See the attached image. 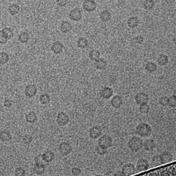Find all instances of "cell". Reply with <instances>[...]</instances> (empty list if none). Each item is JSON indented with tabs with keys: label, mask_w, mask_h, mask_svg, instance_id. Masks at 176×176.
I'll return each instance as SVG.
<instances>
[{
	"label": "cell",
	"mask_w": 176,
	"mask_h": 176,
	"mask_svg": "<svg viewBox=\"0 0 176 176\" xmlns=\"http://www.w3.org/2000/svg\"><path fill=\"white\" fill-rule=\"evenodd\" d=\"M135 133L142 137H148L152 132V128L146 123H141L135 128Z\"/></svg>",
	"instance_id": "obj_1"
},
{
	"label": "cell",
	"mask_w": 176,
	"mask_h": 176,
	"mask_svg": "<svg viewBox=\"0 0 176 176\" xmlns=\"http://www.w3.org/2000/svg\"><path fill=\"white\" fill-rule=\"evenodd\" d=\"M128 146V148L132 152H136L142 148L143 141L141 137L134 136L129 139Z\"/></svg>",
	"instance_id": "obj_2"
},
{
	"label": "cell",
	"mask_w": 176,
	"mask_h": 176,
	"mask_svg": "<svg viewBox=\"0 0 176 176\" xmlns=\"http://www.w3.org/2000/svg\"><path fill=\"white\" fill-rule=\"evenodd\" d=\"M113 144V139L108 135H104L99 138L98 139V145L104 147L105 148H108L111 147Z\"/></svg>",
	"instance_id": "obj_3"
},
{
	"label": "cell",
	"mask_w": 176,
	"mask_h": 176,
	"mask_svg": "<svg viewBox=\"0 0 176 176\" xmlns=\"http://www.w3.org/2000/svg\"><path fill=\"white\" fill-rule=\"evenodd\" d=\"M58 150L63 156H67L72 152V147L69 143L63 142L60 144L58 146Z\"/></svg>",
	"instance_id": "obj_4"
},
{
	"label": "cell",
	"mask_w": 176,
	"mask_h": 176,
	"mask_svg": "<svg viewBox=\"0 0 176 176\" xmlns=\"http://www.w3.org/2000/svg\"><path fill=\"white\" fill-rule=\"evenodd\" d=\"M70 121V118L66 113L61 111L57 116V123L58 126L63 127L66 126Z\"/></svg>",
	"instance_id": "obj_5"
},
{
	"label": "cell",
	"mask_w": 176,
	"mask_h": 176,
	"mask_svg": "<svg viewBox=\"0 0 176 176\" xmlns=\"http://www.w3.org/2000/svg\"><path fill=\"white\" fill-rule=\"evenodd\" d=\"M150 165L149 162L145 158L139 159L136 165V172H142L146 171L149 168Z\"/></svg>",
	"instance_id": "obj_6"
},
{
	"label": "cell",
	"mask_w": 176,
	"mask_h": 176,
	"mask_svg": "<svg viewBox=\"0 0 176 176\" xmlns=\"http://www.w3.org/2000/svg\"><path fill=\"white\" fill-rule=\"evenodd\" d=\"M121 173L123 176H130L136 173L135 166L132 163L125 164L123 166Z\"/></svg>",
	"instance_id": "obj_7"
},
{
	"label": "cell",
	"mask_w": 176,
	"mask_h": 176,
	"mask_svg": "<svg viewBox=\"0 0 176 176\" xmlns=\"http://www.w3.org/2000/svg\"><path fill=\"white\" fill-rule=\"evenodd\" d=\"M134 99L138 105H141L143 104H147L149 100V98L147 94L145 92H140L137 93L135 96Z\"/></svg>",
	"instance_id": "obj_8"
},
{
	"label": "cell",
	"mask_w": 176,
	"mask_h": 176,
	"mask_svg": "<svg viewBox=\"0 0 176 176\" xmlns=\"http://www.w3.org/2000/svg\"><path fill=\"white\" fill-rule=\"evenodd\" d=\"M97 6V4L94 0H85L83 3V8L88 13L95 11Z\"/></svg>",
	"instance_id": "obj_9"
},
{
	"label": "cell",
	"mask_w": 176,
	"mask_h": 176,
	"mask_svg": "<svg viewBox=\"0 0 176 176\" xmlns=\"http://www.w3.org/2000/svg\"><path fill=\"white\" fill-rule=\"evenodd\" d=\"M25 95L28 98H32L37 93V88L34 84H29L26 86L24 89Z\"/></svg>",
	"instance_id": "obj_10"
},
{
	"label": "cell",
	"mask_w": 176,
	"mask_h": 176,
	"mask_svg": "<svg viewBox=\"0 0 176 176\" xmlns=\"http://www.w3.org/2000/svg\"><path fill=\"white\" fill-rule=\"evenodd\" d=\"M102 134V128L98 126L92 127L89 129V136L92 139H98Z\"/></svg>",
	"instance_id": "obj_11"
},
{
	"label": "cell",
	"mask_w": 176,
	"mask_h": 176,
	"mask_svg": "<svg viewBox=\"0 0 176 176\" xmlns=\"http://www.w3.org/2000/svg\"><path fill=\"white\" fill-rule=\"evenodd\" d=\"M69 17L70 19L73 21L78 22L82 19V14L80 9L75 8L71 10L69 14Z\"/></svg>",
	"instance_id": "obj_12"
},
{
	"label": "cell",
	"mask_w": 176,
	"mask_h": 176,
	"mask_svg": "<svg viewBox=\"0 0 176 176\" xmlns=\"http://www.w3.org/2000/svg\"><path fill=\"white\" fill-rule=\"evenodd\" d=\"M100 95L102 98L109 99L113 96L114 94L113 89L110 87H104L100 91Z\"/></svg>",
	"instance_id": "obj_13"
},
{
	"label": "cell",
	"mask_w": 176,
	"mask_h": 176,
	"mask_svg": "<svg viewBox=\"0 0 176 176\" xmlns=\"http://www.w3.org/2000/svg\"><path fill=\"white\" fill-rule=\"evenodd\" d=\"M64 48V46L63 44L60 41H57L52 44L51 47V50L53 53L58 55L63 52Z\"/></svg>",
	"instance_id": "obj_14"
},
{
	"label": "cell",
	"mask_w": 176,
	"mask_h": 176,
	"mask_svg": "<svg viewBox=\"0 0 176 176\" xmlns=\"http://www.w3.org/2000/svg\"><path fill=\"white\" fill-rule=\"evenodd\" d=\"M111 104L113 108L118 109L121 107L123 104V98L119 95H115L111 100Z\"/></svg>",
	"instance_id": "obj_15"
},
{
	"label": "cell",
	"mask_w": 176,
	"mask_h": 176,
	"mask_svg": "<svg viewBox=\"0 0 176 176\" xmlns=\"http://www.w3.org/2000/svg\"><path fill=\"white\" fill-rule=\"evenodd\" d=\"M143 147L147 151H152L155 148L156 144L154 139H147L143 142Z\"/></svg>",
	"instance_id": "obj_16"
},
{
	"label": "cell",
	"mask_w": 176,
	"mask_h": 176,
	"mask_svg": "<svg viewBox=\"0 0 176 176\" xmlns=\"http://www.w3.org/2000/svg\"><path fill=\"white\" fill-rule=\"evenodd\" d=\"M160 158L162 164H164L171 162L173 159V155L170 152L167 151L163 152L160 154Z\"/></svg>",
	"instance_id": "obj_17"
},
{
	"label": "cell",
	"mask_w": 176,
	"mask_h": 176,
	"mask_svg": "<svg viewBox=\"0 0 176 176\" xmlns=\"http://www.w3.org/2000/svg\"><path fill=\"white\" fill-rule=\"evenodd\" d=\"M72 29V25L69 21H63L60 25L61 31L64 34H66L67 33L70 32Z\"/></svg>",
	"instance_id": "obj_18"
},
{
	"label": "cell",
	"mask_w": 176,
	"mask_h": 176,
	"mask_svg": "<svg viewBox=\"0 0 176 176\" xmlns=\"http://www.w3.org/2000/svg\"><path fill=\"white\" fill-rule=\"evenodd\" d=\"M95 66L96 69L99 70H104L107 66V62L104 58H99L96 60L95 63Z\"/></svg>",
	"instance_id": "obj_19"
},
{
	"label": "cell",
	"mask_w": 176,
	"mask_h": 176,
	"mask_svg": "<svg viewBox=\"0 0 176 176\" xmlns=\"http://www.w3.org/2000/svg\"><path fill=\"white\" fill-rule=\"evenodd\" d=\"M99 18L103 22H108L111 19V14L108 10H104L99 14Z\"/></svg>",
	"instance_id": "obj_20"
},
{
	"label": "cell",
	"mask_w": 176,
	"mask_h": 176,
	"mask_svg": "<svg viewBox=\"0 0 176 176\" xmlns=\"http://www.w3.org/2000/svg\"><path fill=\"white\" fill-rule=\"evenodd\" d=\"M12 139V135L10 132L3 130L0 132V140L3 142H8Z\"/></svg>",
	"instance_id": "obj_21"
},
{
	"label": "cell",
	"mask_w": 176,
	"mask_h": 176,
	"mask_svg": "<svg viewBox=\"0 0 176 176\" xmlns=\"http://www.w3.org/2000/svg\"><path fill=\"white\" fill-rule=\"evenodd\" d=\"M25 121L27 123L33 124L38 120L37 114L34 111H30L25 115Z\"/></svg>",
	"instance_id": "obj_22"
},
{
	"label": "cell",
	"mask_w": 176,
	"mask_h": 176,
	"mask_svg": "<svg viewBox=\"0 0 176 176\" xmlns=\"http://www.w3.org/2000/svg\"><path fill=\"white\" fill-rule=\"evenodd\" d=\"M139 20L136 17H132L128 19L127 20V25L130 28L134 29L139 25Z\"/></svg>",
	"instance_id": "obj_23"
},
{
	"label": "cell",
	"mask_w": 176,
	"mask_h": 176,
	"mask_svg": "<svg viewBox=\"0 0 176 176\" xmlns=\"http://www.w3.org/2000/svg\"><path fill=\"white\" fill-rule=\"evenodd\" d=\"M168 61H169L168 57L164 54H160L157 58L158 64L161 66H166L168 64Z\"/></svg>",
	"instance_id": "obj_24"
},
{
	"label": "cell",
	"mask_w": 176,
	"mask_h": 176,
	"mask_svg": "<svg viewBox=\"0 0 176 176\" xmlns=\"http://www.w3.org/2000/svg\"><path fill=\"white\" fill-rule=\"evenodd\" d=\"M20 7L17 4H12L8 7V12L12 16L17 15L20 12Z\"/></svg>",
	"instance_id": "obj_25"
},
{
	"label": "cell",
	"mask_w": 176,
	"mask_h": 176,
	"mask_svg": "<svg viewBox=\"0 0 176 176\" xmlns=\"http://www.w3.org/2000/svg\"><path fill=\"white\" fill-rule=\"evenodd\" d=\"M42 157L44 158V160L47 163L52 162L54 159L55 154L51 150H48L45 151L44 154H42Z\"/></svg>",
	"instance_id": "obj_26"
},
{
	"label": "cell",
	"mask_w": 176,
	"mask_h": 176,
	"mask_svg": "<svg viewBox=\"0 0 176 176\" xmlns=\"http://www.w3.org/2000/svg\"><path fill=\"white\" fill-rule=\"evenodd\" d=\"M30 38L29 35L26 32H22L18 36V40L22 44H26L29 41Z\"/></svg>",
	"instance_id": "obj_27"
},
{
	"label": "cell",
	"mask_w": 176,
	"mask_h": 176,
	"mask_svg": "<svg viewBox=\"0 0 176 176\" xmlns=\"http://www.w3.org/2000/svg\"><path fill=\"white\" fill-rule=\"evenodd\" d=\"M100 55H101V54H100L99 51L94 49V50H92L89 51V53H88V57L91 61H96V60L100 58Z\"/></svg>",
	"instance_id": "obj_28"
},
{
	"label": "cell",
	"mask_w": 176,
	"mask_h": 176,
	"mask_svg": "<svg viewBox=\"0 0 176 176\" xmlns=\"http://www.w3.org/2000/svg\"><path fill=\"white\" fill-rule=\"evenodd\" d=\"M88 41L84 37H80L77 41V46L81 49H85L88 45Z\"/></svg>",
	"instance_id": "obj_29"
},
{
	"label": "cell",
	"mask_w": 176,
	"mask_h": 176,
	"mask_svg": "<svg viewBox=\"0 0 176 176\" xmlns=\"http://www.w3.org/2000/svg\"><path fill=\"white\" fill-rule=\"evenodd\" d=\"M39 101L42 105H47L51 101V98L49 94L44 93L39 96Z\"/></svg>",
	"instance_id": "obj_30"
},
{
	"label": "cell",
	"mask_w": 176,
	"mask_h": 176,
	"mask_svg": "<svg viewBox=\"0 0 176 176\" xmlns=\"http://www.w3.org/2000/svg\"><path fill=\"white\" fill-rule=\"evenodd\" d=\"M10 56L5 52H0V65H4L8 63Z\"/></svg>",
	"instance_id": "obj_31"
},
{
	"label": "cell",
	"mask_w": 176,
	"mask_h": 176,
	"mask_svg": "<svg viewBox=\"0 0 176 176\" xmlns=\"http://www.w3.org/2000/svg\"><path fill=\"white\" fill-rule=\"evenodd\" d=\"M145 70L149 73H153L157 71V66L152 61H149L146 64L145 67Z\"/></svg>",
	"instance_id": "obj_32"
},
{
	"label": "cell",
	"mask_w": 176,
	"mask_h": 176,
	"mask_svg": "<svg viewBox=\"0 0 176 176\" xmlns=\"http://www.w3.org/2000/svg\"><path fill=\"white\" fill-rule=\"evenodd\" d=\"M155 3L154 0H145L143 3V7L145 10H150L154 8Z\"/></svg>",
	"instance_id": "obj_33"
},
{
	"label": "cell",
	"mask_w": 176,
	"mask_h": 176,
	"mask_svg": "<svg viewBox=\"0 0 176 176\" xmlns=\"http://www.w3.org/2000/svg\"><path fill=\"white\" fill-rule=\"evenodd\" d=\"M2 32L3 33L4 35L6 37L7 39L9 40L12 38L14 37V34L13 30L11 29L10 28L6 27L2 29Z\"/></svg>",
	"instance_id": "obj_34"
},
{
	"label": "cell",
	"mask_w": 176,
	"mask_h": 176,
	"mask_svg": "<svg viewBox=\"0 0 176 176\" xmlns=\"http://www.w3.org/2000/svg\"><path fill=\"white\" fill-rule=\"evenodd\" d=\"M35 164L46 166L48 164V163L44 160V158L42 157V154H39L35 158Z\"/></svg>",
	"instance_id": "obj_35"
},
{
	"label": "cell",
	"mask_w": 176,
	"mask_h": 176,
	"mask_svg": "<svg viewBox=\"0 0 176 176\" xmlns=\"http://www.w3.org/2000/svg\"><path fill=\"white\" fill-rule=\"evenodd\" d=\"M34 173L38 174V175H41L45 173V166L43 165H34V168H33Z\"/></svg>",
	"instance_id": "obj_36"
},
{
	"label": "cell",
	"mask_w": 176,
	"mask_h": 176,
	"mask_svg": "<svg viewBox=\"0 0 176 176\" xmlns=\"http://www.w3.org/2000/svg\"><path fill=\"white\" fill-rule=\"evenodd\" d=\"M168 106L170 107L171 108H175L176 106V92L174 91V94L172 96L168 97Z\"/></svg>",
	"instance_id": "obj_37"
},
{
	"label": "cell",
	"mask_w": 176,
	"mask_h": 176,
	"mask_svg": "<svg viewBox=\"0 0 176 176\" xmlns=\"http://www.w3.org/2000/svg\"><path fill=\"white\" fill-rule=\"evenodd\" d=\"M151 164L153 167L158 166L159 165H162L160 155H155L152 157Z\"/></svg>",
	"instance_id": "obj_38"
},
{
	"label": "cell",
	"mask_w": 176,
	"mask_h": 176,
	"mask_svg": "<svg viewBox=\"0 0 176 176\" xmlns=\"http://www.w3.org/2000/svg\"><path fill=\"white\" fill-rule=\"evenodd\" d=\"M150 111V106L147 104L139 105V111L143 114H146Z\"/></svg>",
	"instance_id": "obj_39"
},
{
	"label": "cell",
	"mask_w": 176,
	"mask_h": 176,
	"mask_svg": "<svg viewBox=\"0 0 176 176\" xmlns=\"http://www.w3.org/2000/svg\"><path fill=\"white\" fill-rule=\"evenodd\" d=\"M96 151L99 155L103 156L108 153V149L98 145L96 148Z\"/></svg>",
	"instance_id": "obj_40"
},
{
	"label": "cell",
	"mask_w": 176,
	"mask_h": 176,
	"mask_svg": "<svg viewBox=\"0 0 176 176\" xmlns=\"http://www.w3.org/2000/svg\"><path fill=\"white\" fill-rule=\"evenodd\" d=\"M158 103L163 107H166L168 104V97L166 96L160 97L158 99Z\"/></svg>",
	"instance_id": "obj_41"
},
{
	"label": "cell",
	"mask_w": 176,
	"mask_h": 176,
	"mask_svg": "<svg viewBox=\"0 0 176 176\" xmlns=\"http://www.w3.org/2000/svg\"><path fill=\"white\" fill-rule=\"evenodd\" d=\"M26 174V171L22 167H18L15 170V176H23Z\"/></svg>",
	"instance_id": "obj_42"
},
{
	"label": "cell",
	"mask_w": 176,
	"mask_h": 176,
	"mask_svg": "<svg viewBox=\"0 0 176 176\" xmlns=\"http://www.w3.org/2000/svg\"><path fill=\"white\" fill-rule=\"evenodd\" d=\"M33 141V138L32 136L29 134L25 135L22 138L23 143L26 144V145L30 144Z\"/></svg>",
	"instance_id": "obj_43"
},
{
	"label": "cell",
	"mask_w": 176,
	"mask_h": 176,
	"mask_svg": "<svg viewBox=\"0 0 176 176\" xmlns=\"http://www.w3.org/2000/svg\"><path fill=\"white\" fill-rule=\"evenodd\" d=\"M8 39H7L6 37L4 35L3 33L2 32V30L0 31V44L3 45L6 44L7 42Z\"/></svg>",
	"instance_id": "obj_44"
},
{
	"label": "cell",
	"mask_w": 176,
	"mask_h": 176,
	"mask_svg": "<svg viewBox=\"0 0 176 176\" xmlns=\"http://www.w3.org/2000/svg\"><path fill=\"white\" fill-rule=\"evenodd\" d=\"M71 173L74 176H79L81 174L82 170L80 168L78 167H73L71 170Z\"/></svg>",
	"instance_id": "obj_45"
},
{
	"label": "cell",
	"mask_w": 176,
	"mask_h": 176,
	"mask_svg": "<svg viewBox=\"0 0 176 176\" xmlns=\"http://www.w3.org/2000/svg\"><path fill=\"white\" fill-rule=\"evenodd\" d=\"M134 41H135V42L136 44L141 45V44H143V42H144V37L142 35L137 36L136 37H135Z\"/></svg>",
	"instance_id": "obj_46"
},
{
	"label": "cell",
	"mask_w": 176,
	"mask_h": 176,
	"mask_svg": "<svg viewBox=\"0 0 176 176\" xmlns=\"http://www.w3.org/2000/svg\"><path fill=\"white\" fill-rule=\"evenodd\" d=\"M68 0H57V3L58 6L61 7H65L68 4Z\"/></svg>",
	"instance_id": "obj_47"
},
{
	"label": "cell",
	"mask_w": 176,
	"mask_h": 176,
	"mask_svg": "<svg viewBox=\"0 0 176 176\" xmlns=\"http://www.w3.org/2000/svg\"><path fill=\"white\" fill-rule=\"evenodd\" d=\"M4 106L5 107V108H10V107H11V105L13 104V103H12V101L10 99H6L4 100L3 103Z\"/></svg>",
	"instance_id": "obj_48"
},
{
	"label": "cell",
	"mask_w": 176,
	"mask_h": 176,
	"mask_svg": "<svg viewBox=\"0 0 176 176\" xmlns=\"http://www.w3.org/2000/svg\"><path fill=\"white\" fill-rule=\"evenodd\" d=\"M114 175L115 176H123V173H121V171H117L116 173H115Z\"/></svg>",
	"instance_id": "obj_49"
}]
</instances>
